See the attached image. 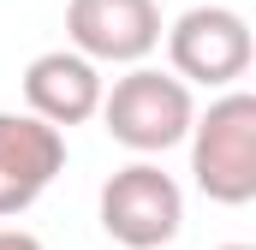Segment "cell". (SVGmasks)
Listing matches in <instances>:
<instances>
[{"instance_id": "1", "label": "cell", "mask_w": 256, "mask_h": 250, "mask_svg": "<svg viewBox=\"0 0 256 250\" xmlns=\"http://www.w3.org/2000/svg\"><path fill=\"white\" fill-rule=\"evenodd\" d=\"M191 143V179L208 202L244 208L256 196V96L250 90H220L185 131Z\"/></svg>"}, {"instance_id": "2", "label": "cell", "mask_w": 256, "mask_h": 250, "mask_svg": "<svg viewBox=\"0 0 256 250\" xmlns=\"http://www.w3.org/2000/svg\"><path fill=\"white\" fill-rule=\"evenodd\" d=\"M102 125L108 137L131 149V155H167L185 143V131L196 120L191 84L173 78V72H155V66H126V78H114V90H102Z\"/></svg>"}, {"instance_id": "3", "label": "cell", "mask_w": 256, "mask_h": 250, "mask_svg": "<svg viewBox=\"0 0 256 250\" xmlns=\"http://www.w3.org/2000/svg\"><path fill=\"white\" fill-rule=\"evenodd\" d=\"M102 232L126 250H161L185 232V190L173 173H161L149 155H137L131 167L108 173V185L96 196Z\"/></svg>"}, {"instance_id": "4", "label": "cell", "mask_w": 256, "mask_h": 250, "mask_svg": "<svg viewBox=\"0 0 256 250\" xmlns=\"http://www.w3.org/2000/svg\"><path fill=\"white\" fill-rule=\"evenodd\" d=\"M167 66L173 78L185 84H202V90H232L256 60V42H250V24L244 12L232 6H191L179 12L167 30Z\"/></svg>"}, {"instance_id": "5", "label": "cell", "mask_w": 256, "mask_h": 250, "mask_svg": "<svg viewBox=\"0 0 256 250\" xmlns=\"http://www.w3.org/2000/svg\"><path fill=\"white\" fill-rule=\"evenodd\" d=\"M155 0H66V48L96 66H137L161 48Z\"/></svg>"}, {"instance_id": "6", "label": "cell", "mask_w": 256, "mask_h": 250, "mask_svg": "<svg viewBox=\"0 0 256 250\" xmlns=\"http://www.w3.org/2000/svg\"><path fill=\"white\" fill-rule=\"evenodd\" d=\"M66 173V131L36 120L30 108H0V220L42 202V190Z\"/></svg>"}, {"instance_id": "7", "label": "cell", "mask_w": 256, "mask_h": 250, "mask_svg": "<svg viewBox=\"0 0 256 250\" xmlns=\"http://www.w3.org/2000/svg\"><path fill=\"white\" fill-rule=\"evenodd\" d=\"M102 90H108L102 66L84 60L78 48H48V54H36V60L24 66V108H30L36 120L60 125V131L96 120Z\"/></svg>"}, {"instance_id": "8", "label": "cell", "mask_w": 256, "mask_h": 250, "mask_svg": "<svg viewBox=\"0 0 256 250\" xmlns=\"http://www.w3.org/2000/svg\"><path fill=\"white\" fill-rule=\"evenodd\" d=\"M0 250H42V238L24 226H0Z\"/></svg>"}, {"instance_id": "9", "label": "cell", "mask_w": 256, "mask_h": 250, "mask_svg": "<svg viewBox=\"0 0 256 250\" xmlns=\"http://www.w3.org/2000/svg\"><path fill=\"white\" fill-rule=\"evenodd\" d=\"M214 250H250V244H214Z\"/></svg>"}]
</instances>
